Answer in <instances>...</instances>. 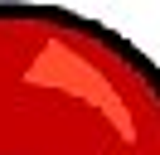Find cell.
<instances>
[{"label":"cell","instance_id":"cell-1","mask_svg":"<svg viewBox=\"0 0 160 155\" xmlns=\"http://www.w3.org/2000/svg\"><path fill=\"white\" fill-rule=\"evenodd\" d=\"M0 155H160V63L82 10L0 0Z\"/></svg>","mask_w":160,"mask_h":155}]
</instances>
